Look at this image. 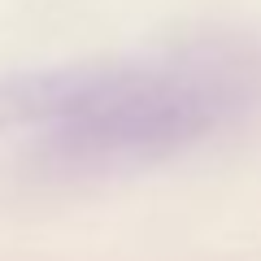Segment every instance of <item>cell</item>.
<instances>
[{
  "mask_svg": "<svg viewBox=\"0 0 261 261\" xmlns=\"http://www.w3.org/2000/svg\"><path fill=\"white\" fill-rule=\"evenodd\" d=\"M61 100V74L0 79V126L9 122H48Z\"/></svg>",
  "mask_w": 261,
  "mask_h": 261,
  "instance_id": "obj_2",
  "label": "cell"
},
{
  "mask_svg": "<svg viewBox=\"0 0 261 261\" xmlns=\"http://www.w3.org/2000/svg\"><path fill=\"white\" fill-rule=\"evenodd\" d=\"M261 100V65L240 48H183L100 70H65L53 148L79 166L178 152Z\"/></svg>",
  "mask_w": 261,
  "mask_h": 261,
  "instance_id": "obj_1",
  "label": "cell"
}]
</instances>
